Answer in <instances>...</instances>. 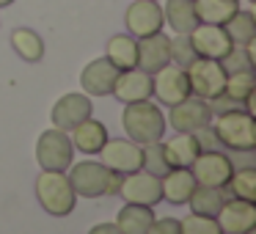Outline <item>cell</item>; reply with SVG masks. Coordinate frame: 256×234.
<instances>
[{"label":"cell","mask_w":256,"mask_h":234,"mask_svg":"<svg viewBox=\"0 0 256 234\" xmlns=\"http://www.w3.org/2000/svg\"><path fill=\"white\" fill-rule=\"evenodd\" d=\"M66 176L72 190L80 198H102V196H118L124 174H116L110 168H105L102 162L94 160H83V162H72L66 168Z\"/></svg>","instance_id":"1"},{"label":"cell","mask_w":256,"mask_h":234,"mask_svg":"<svg viewBox=\"0 0 256 234\" xmlns=\"http://www.w3.org/2000/svg\"><path fill=\"white\" fill-rule=\"evenodd\" d=\"M122 127H124V132H127L130 140L146 146V144L162 140V135H166V130H168V122H166V113L160 110V105H154L152 100H146V102L124 105Z\"/></svg>","instance_id":"2"},{"label":"cell","mask_w":256,"mask_h":234,"mask_svg":"<svg viewBox=\"0 0 256 234\" xmlns=\"http://www.w3.org/2000/svg\"><path fill=\"white\" fill-rule=\"evenodd\" d=\"M212 132H215L218 144L232 152L256 149V118L248 108H232L226 113L212 116Z\"/></svg>","instance_id":"3"},{"label":"cell","mask_w":256,"mask_h":234,"mask_svg":"<svg viewBox=\"0 0 256 234\" xmlns=\"http://www.w3.org/2000/svg\"><path fill=\"white\" fill-rule=\"evenodd\" d=\"M36 198L42 210L52 218H66L74 212L78 193L69 184L66 171H42L36 176Z\"/></svg>","instance_id":"4"},{"label":"cell","mask_w":256,"mask_h":234,"mask_svg":"<svg viewBox=\"0 0 256 234\" xmlns=\"http://www.w3.org/2000/svg\"><path fill=\"white\" fill-rule=\"evenodd\" d=\"M36 162L42 171H66L74 162V146L64 130H44L36 140Z\"/></svg>","instance_id":"5"},{"label":"cell","mask_w":256,"mask_h":234,"mask_svg":"<svg viewBox=\"0 0 256 234\" xmlns=\"http://www.w3.org/2000/svg\"><path fill=\"white\" fill-rule=\"evenodd\" d=\"M184 72H188V80H190V94L201 96V100H212V96L223 94L226 72H223L220 61H212V58H196Z\"/></svg>","instance_id":"6"},{"label":"cell","mask_w":256,"mask_h":234,"mask_svg":"<svg viewBox=\"0 0 256 234\" xmlns=\"http://www.w3.org/2000/svg\"><path fill=\"white\" fill-rule=\"evenodd\" d=\"M102 166L110 168L116 174H132L140 171V162H144V146L135 144L130 138H108L105 146L100 149Z\"/></svg>","instance_id":"7"},{"label":"cell","mask_w":256,"mask_h":234,"mask_svg":"<svg viewBox=\"0 0 256 234\" xmlns=\"http://www.w3.org/2000/svg\"><path fill=\"white\" fill-rule=\"evenodd\" d=\"M152 96L162 105H176V102L188 100L190 96V80H188V72L176 64H168L162 66L160 72L152 74Z\"/></svg>","instance_id":"8"},{"label":"cell","mask_w":256,"mask_h":234,"mask_svg":"<svg viewBox=\"0 0 256 234\" xmlns=\"http://www.w3.org/2000/svg\"><path fill=\"white\" fill-rule=\"evenodd\" d=\"M94 113V102H91L88 94H80V91H69V94L58 96V102L50 110V122L56 130H64V132H72L80 122Z\"/></svg>","instance_id":"9"},{"label":"cell","mask_w":256,"mask_h":234,"mask_svg":"<svg viewBox=\"0 0 256 234\" xmlns=\"http://www.w3.org/2000/svg\"><path fill=\"white\" fill-rule=\"evenodd\" d=\"M124 25H127V34L135 36V39L160 34L162 25H166L160 0H132L124 12Z\"/></svg>","instance_id":"10"},{"label":"cell","mask_w":256,"mask_h":234,"mask_svg":"<svg viewBox=\"0 0 256 234\" xmlns=\"http://www.w3.org/2000/svg\"><path fill=\"white\" fill-rule=\"evenodd\" d=\"M168 124L176 132H198V130L212 124V110L206 105V100L201 96H188V100L176 102L168 108Z\"/></svg>","instance_id":"11"},{"label":"cell","mask_w":256,"mask_h":234,"mask_svg":"<svg viewBox=\"0 0 256 234\" xmlns=\"http://www.w3.org/2000/svg\"><path fill=\"white\" fill-rule=\"evenodd\" d=\"M190 174H193L196 184H206V188H226V182L232 179L234 166L223 152L210 149V152H201L198 157L193 160L190 166Z\"/></svg>","instance_id":"12"},{"label":"cell","mask_w":256,"mask_h":234,"mask_svg":"<svg viewBox=\"0 0 256 234\" xmlns=\"http://www.w3.org/2000/svg\"><path fill=\"white\" fill-rule=\"evenodd\" d=\"M118 196H122L127 204H146V206H154L162 201V184L160 176L149 171H132V174H124L122 179V188H118Z\"/></svg>","instance_id":"13"},{"label":"cell","mask_w":256,"mask_h":234,"mask_svg":"<svg viewBox=\"0 0 256 234\" xmlns=\"http://www.w3.org/2000/svg\"><path fill=\"white\" fill-rule=\"evenodd\" d=\"M190 44H193L196 56L198 58H212V61H220L228 50H232V39L226 36L223 25H210V22H198L190 30Z\"/></svg>","instance_id":"14"},{"label":"cell","mask_w":256,"mask_h":234,"mask_svg":"<svg viewBox=\"0 0 256 234\" xmlns=\"http://www.w3.org/2000/svg\"><path fill=\"white\" fill-rule=\"evenodd\" d=\"M223 234H245L256 228V201L228 198L223 201L220 212L215 215Z\"/></svg>","instance_id":"15"},{"label":"cell","mask_w":256,"mask_h":234,"mask_svg":"<svg viewBox=\"0 0 256 234\" xmlns=\"http://www.w3.org/2000/svg\"><path fill=\"white\" fill-rule=\"evenodd\" d=\"M118 69L113 66L108 58H94L83 66L80 72V86H83V94L88 96H108L113 94V86H116Z\"/></svg>","instance_id":"16"},{"label":"cell","mask_w":256,"mask_h":234,"mask_svg":"<svg viewBox=\"0 0 256 234\" xmlns=\"http://www.w3.org/2000/svg\"><path fill=\"white\" fill-rule=\"evenodd\" d=\"M168 64H171V36L160 30V34L138 39V69H144L146 74H154Z\"/></svg>","instance_id":"17"},{"label":"cell","mask_w":256,"mask_h":234,"mask_svg":"<svg viewBox=\"0 0 256 234\" xmlns=\"http://www.w3.org/2000/svg\"><path fill=\"white\" fill-rule=\"evenodd\" d=\"M113 96H116L122 105L152 100V74H146L144 69H138V66L118 72L116 86H113Z\"/></svg>","instance_id":"18"},{"label":"cell","mask_w":256,"mask_h":234,"mask_svg":"<svg viewBox=\"0 0 256 234\" xmlns=\"http://www.w3.org/2000/svg\"><path fill=\"white\" fill-rule=\"evenodd\" d=\"M162 154H166L168 168H190L193 160L201 154L198 138L193 132H176L162 144Z\"/></svg>","instance_id":"19"},{"label":"cell","mask_w":256,"mask_h":234,"mask_svg":"<svg viewBox=\"0 0 256 234\" xmlns=\"http://www.w3.org/2000/svg\"><path fill=\"white\" fill-rule=\"evenodd\" d=\"M160 184H162V198L174 206L188 204L190 193L196 190V179H193V174H190V168H171V171L160 179Z\"/></svg>","instance_id":"20"},{"label":"cell","mask_w":256,"mask_h":234,"mask_svg":"<svg viewBox=\"0 0 256 234\" xmlns=\"http://www.w3.org/2000/svg\"><path fill=\"white\" fill-rule=\"evenodd\" d=\"M105 58L118 69H135L138 66V39L130 34H116L108 39V47H105Z\"/></svg>","instance_id":"21"},{"label":"cell","mask_w":256,"mask_h":234,"mask_svg":"<svg viewBox=\"0 0 256 234\" xmlns=\"http://www.w3.org/2000/svg\"><path fill=\"white\" fill-rule=\"evenodd\" d=\"M105 140H108V127L102 122H96V118H91V116L72 130V146L80 149L83 154H100Z\"/></svg>","instance_id":"22"},{"label":"cell","mask_w":256,"mask_h":234,"mask_svg":"<svg viewBox=\"0 0 256 234\" xmlns=\"http://www.w3.org/2000/svg\"><path fill=\"white\" fill-rule=\"evenodd\" d=\"M162 22L174 34H190L198 25L196 3L193 0H166V6H162Z\"/></svg>","instance_id":"23"},{"label":"cell","mask_w":256,"mask_h":234,"mask_svg":"<svg viewBox=\"0 0 256 234\" xmlns=\"http://www.w3.org/2000/svg\"><path fill=\"white\" fill-rule=\"evenodd\" d=\"M154 220V206H146V204H127L116 212V226L122 234H146V228L152 226Z\"/></svg>","instance_id":"24"},{"label":"cell","mask_w":256,"mask_h":234,"mask_svg":"<svg viewBox=\"0 0 256 234\" xmlns=\"http://www.w3.org/2000/svg\"><path fill=\"white\" fill-rule=\"evenodd\" d=\"M12 50L25 64H42L44 61V39L34 28H14L12 30Z\"/></svg>","instance_id":"25"},{"label":"cell","mask_w":256,"mask_h":234,"mask_svg":"<svg viewBox=\"0 0 256 234\" xmlns=\"http://www.w3.org/2000/svg\"><path fill=\"white\" fill-rule=\"evenodd\" d=\"M198 22L210 25H226L240 12V0H193Z\"/></svg>","instance_id":"26"},{"label":"cell","mask_w":256,"mask_h":234,"mask_svg":"<svg viewBox=\"0 0 256 234\" xmlns=\"http://www.w3.org/2000/svg\"><path fill=\"white\" fill-rule=\"evenodd\" d=\"M223 30H226V36L232 39V44L250 47L256 42V17H254V12H250V8H245V12L240 8V12L223 25Z\"/></svg>","instance_id":"27"},{"label":"cell","mask_w":256,"mask_h":234,"mask_svg":"<svg viewBox=\"0 0 256 234\" xmlns=\"http://www.w3.org/2000/svg\"><path fill=\"white\" fill-rule=\"evenodd\" d=\"M223 201H226L223 188H206V184H196V190L190 193L188 204H190V210H193L196 215L215 218L218 212H220Z\"/></svg>","instance_id":"28"},{"label":"cell","mask_w":256,"mask_h":234,"mask_svg":"<svg viewBox=\"0 0 256 234\" xmlns=\"http://www.w3.org/2000/svg\"><path fill=\"white\" fill-rule=\"evenodd\" d=\"M254 86H256V74L254 72H232V74H226L223 94H226L232 102H237L240 108H248V110H250Z\"/></svg>","instance_id":"29"},{"label":"cell","mask_w":256,"mask_h":234,"mask_svg":"<svg viewBox=\"0 0 256 234\" xmlns=\"http://www.w3.org/2000/svg\"><path fill=\"white\" fill-rule=\"evenodd\" d=\"M232 198H242V201H256V168L254 166H242L240 171L232 174V179L226 182Z\"/></svg>","instance_id":"30"},{"label":"cell","mask_w":256,"mask_h":234,"mask_svg":"<svg viewBox=\"0 0 256 234\" xmlns=\"http://www.w3.org/2000/svg\"><path fill=\"white\" fill-rule=\"evenodd\" d=\"M220 66L226 74L232 72H254V44L250 47H237L234 44L226 56L220 58Z\"/></svg>","instance_id":"31"},{"label":"cell","mask_w":256,"mask_h":234,"mask_svg":"<svg viewBox=\"0 0 256 234\" xmlns=\"http://www.w3.org/2000/svg\"><path fill=\"white\" fill-rule=\"evenodd\" d=\"M140 168L149 174H154V176H166L171 168H168L166 162V154H162V140H157V144H146L144 146V162H140Z\"/></svg>","instance_id":"32"},{"label":"cell","mask_w":256,"mask_h":234,"mask_svg":"<svg viewBox=\"0 0 256 234\" xmlns=\"http://www.w3.org/2000/svg\"><path fill=\"white\" fill-rule=\"evenodd\" d=\"M179 228H182V234H223L215 218L196 215V212H190L184 220H179Z\"/></svg>","instance_id":"33"},{"label":"cell","mask_w":256,"mask_h":234,"mask_svg":"<svg viewBox=\"0 0 256 234\" xmlns=\"http://www.w3.org/2000/svg\"><path fill=\"white\" fill-rule=\"evenodd\" d=\"M196 58H198V56H196L193 44H190V36L188 34H176V36H174V39H171V64L188 69Z\"/></svg>","instance_id":"34"},{"label":"cell","mask_w":256,"mask_h":234,"mask_svg":"<svg viewBox=\"0 0 256 234\" xmlns=\"http://www.w3.org/2000/svg\"><path fill=\"white\" fill-rule=\"evenodd\" d=\"M146 234H182V228H179L176 218H154Z\"/></svg>","instance_id":"35"},{"label":"cell","mask_w":256,"mask_h":234,"mask_svg":"<svg viewBox=\"0 0 256 234\" xmlns=\"http://www.w3.org/2000/svg\"><path fill=\"white\" fill-rule=\"evenodd\" d=\"M88 234H122V232H118L116 223H94L88 228Z\"/></svg>","instance_id":"36"},{"label":"cell","mask_w":256,"mask_h":234,"mask_svg":"<svg viewBox=\"0 0 256 234\" xmlns=\"http://www.w3.org/2000/svg\"><path fill=\"white\" fill-rule=\"evenodd\" d=\"M12 3H17V0H0V8H6V6H12Z\"/></svg>","instance_id":"37"},{"label":"cell","mask_w":256,"mask_h":234,"mask_svg":"<svg viewBox=\"0 0 256 234\" xmlns=\"http://www.w3.org/2000/svg\"><path fill=\"white\" fill-rule=\"evenodd\" d=\"M248 3H256V0H248Z\"/></svg>","instance_id":"38"}]
</instances>
